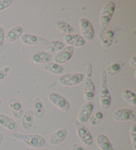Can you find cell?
Returning <instances> with one entry per match:
<instances>
[{
  "label": "cell",
  "instance_id": "cb8c5ba5",
  "mask_svg": "<svg viewBox=\"0 0 136 150\" xmlns=\"http://www.w3.org/2000/svg\"><path fill=\"white\" fill-rule=\"evenodd\" d=\"M114 32L112 30H106L105 33H104L102 37L100 38L102 46L104 48H109L111 46L112 43L114 42Z\"/></svg>",
  "mask_w": 136,
  "mask_h": 150
},
{
  "label": "cell",
  "instance_id": "d6a6232c",
  "mask_svg": "<svg viewBox=\"0 0 136 150\" xmlns=\"http://www.w3.org/2000/svg\"><path fill=\"white\" fill-rule=\"evenodd\" d=\"M130 65L133 67V68H135L136 66V54H135L132 58L130 59Z\"/></svg>",
  "mask_w": 136,
  "mask_h": 150
},
{
  "label": "cell",
  "instance_id": "5bb4252c",
  "mask_svg": "<svg viewBox=\"0 0 136 150\" xmlns=\"http://www.w3.org/2000/svg\"><path fill=\"white\" fill-rule=\"evenodd\" d=\"M63 40L64 42L69 46L80 48L84 46L86 41L82 36L77 34L66 35L64 36Z\"/></svg>",
  "mask_w": 136,
  "mask_h": 150
},
{
  "label": "cell",
  "instance_id": "5b68a950",
  "mask_svg": "<svg viewBox=\"0 0 136 150\" xmlns=\"http://www.w3.org/2000/svg\"><path fill=\"white\" fill-rule=\"evenodd\" d=\"M84 79V74L80 73H70L62 75L59 78L60 85L64 87H72L80 84Z\"/></svg>",
  "mask_w": 136,
  "mask_h": 150
},
{
  "label": "cell",
  "instance_id": "2e32d148",
  "mask_svg": "<svg viewBox=\"0 0 136 150\" xmlns=\"http://www.w3.org/2000/svg\"><path fill=\"white\" fill-rule=\"evenodd\" d=\"M23 33V28L20 25L15 26L6 33L5 39L7 42H14L21 38Z\"/></svg>",
  "mask_w": 136,
  "mask_h": 150
},
{
  "label": "cell",
  "instance_id": "3957f363",
  "mask_svg": "<svg viewBox=\"0 0 136 150\" xmlns=\"http://www.w3.org/2000/svg\"><path fill=\"white\" fill-rule=\"evenodd\" d=\"M84 87V96L87 102L92 101L95 96L96 88L92 81V65L91 63L86 64V71Z\"/></svg>",
  "mask_w": 136,
  "mask_h": 150
},
{
  "label": "cell",
  "instance_id": "9c48e42d",
  "mask_svg": "<svg viewBox=\"0 0 136 150\" xmlns=\"http://www.w3.org/2000/svg\"><path fill=\"white\" fill-rule=\"evenodd\" d=\"M112 117L117 122L134 120L136 118V112L129 108H119L114 111Z\"/></svg>",
  "mask_w": 136,
  "mask_h": 150
},
{
  "label": "cell",
  "instance_id": "4316f807",
  "mask_svg": "<svg viewBox=\"0 0 136 150\" xmlns=\"http://www.w3.org/2000/svg\"><path fill=\"white\" fill-rule=\"evenodd\" d=\"M56 27L60 31L66 35L73 34L75 30L74 28L69 23L63 21H58L56 23Z\"/></svg>",
  "mask_w": 136,
  "mask_h": 150
},
{
  "label": "cell",
  "instance_id": "f546056e",
  "mask_svg": "<svg viewBox=\"0 0 136 150\" xmlns=\"http://www.w3.org/2000/svg\"><path fill=\"white\" fill-rule=\"evenodd\" d=\"M13 3V0H0V12L8 8Z\"/></svg>",
  "mask_w": 136,
  "mask_h": 150
},
{
  "label": "cell",
  "instance_id": "d590c367",
  "mask_svg": "<svg viewBox=\"0 0 136 150\" xmlns=\"http://www.w3.org/2000/svg\"><path fill=\"white\" fill-rule=\"evenodd\" d=\"M25 150H35V149H31V148H27V149H25Z\"/></svg>",
  "mask_w": 136,
  "mask_h": 150
},
{
  "label": "cell",
  "instance_id": "8d00e7d4",
  "mask_svg": "<svg viewBox=\"0 0 136 150\" xmlns=\"http://www.w3.org/2000/svg\"><path fill=\"white\" fill-rule=\"evenodd\" d=\"M1 99H0V106H1Z\"/></svg>",
  "mask_w": 136,
  "mask_h": 150
},
{
  "label": "cell",
  "instance_id": "7402d4cb",
  "mask_svg": "<svg viewBox=\"0 0 136 150\" xmlns=\"http://www.w3.org/2000/svg\"><path fill=\"white\" fill-rule=\"evenodd\" d=\"M96 142L98 147L101 150H113V147L110 142L108 137L102 134H100L96 136Z\"/></svg>",
  "mask_w": 136,
  "mask_h": 150
},
{
  "label": "cell",
  "instance_id": "7a4b0ae2",
  "mask_svg": "<svg viewBox=\"0 0 136 150\" xmlns=\"http://www.w3.org/2000/svg\"><path fill=\"white\" fill-rule=\"evenodd\" d=\"M11 137L23 142L27 146L34 148H41L46 144V139L39 134H23L14 132L11 134Z\"/></svg>",
  "mask_w": 136,
  "mask_h": 150
},
{
  "label": "cell",
  "instance_id": "e575fe53",
  "mask_svg": "<svg viewBox=\"0 0 136 150\" xmlns=\"http://www.w3.org/2000/svg\"><path fill=\"white\" fill-rule=\"evenodd\" d=\"M4 140V134L2 132H0V146H1Z\"/></svg>",
  "mask_w": 136,
  "mask_h": 150
},
{
  "label": "cell",
  "instance_id": "603a6c76",
  "mask_svg": "<svg viewBox=\"0 0 136 150\" xmlns=\"http://www.w3.org/2000/svg\"><path fill=\"white\" fill-rule=\"evenodd\" d=\"M44 70L54 75H59L62 74L64 71V68L62 65L55 62H49L43 66Z\"/></svg>",
  "mask_w": 136,
  "mask_h": 150
},
{
  "label": "cell",
  "instance_id": "e0dca14e",
  "mask_svg": "<svg viewBox=\"0 0 136 150\" xmlns=\"http://www.w3.org/2000/svg\"><path fill=\"white\" fill-rule=\"evenodd\" d=\"M0 125L13 133L17 130V122L14 119L4 114L0 113Z\"/></svg>",
  "mask_w": 136,
  "mask_h": 150
},
{
  "label": "cell",
  "instance_id": "44dd1931",
  "mask_svg": "<svg viewBox=\"0 0 136 150\" xmlns=\"http://www.w3.org/2000/svg\"><path fill=\"white\" fill-rule=\"evenodd\" d=\"M33 113L37 119H42L44 115V107L43 103L39 98H36L33 103Z\"/></svg>",
  "mask_w": 136,
  "mask_h": 150
},
{
  "label": "cell",
  "instance_id": "8fae6325",
  "mask_svg": "<svg viewBox=\"0 0 136 150\" xmlns=\"http://www.w3.org/2000/svg\"><path fill=\"white\" fill-rule=\"evenodd\" d=\"M21 41L27 46H47L49 44V40L45 38L32 34H24L21 37Z\"/></svg>",
  "mask_w": 136,
  "mask_h": 150
},
{
  "label": "cell",
  "instance_id": "8992f818",
  "mask_svg": "<svg viewBox=\"0 0 136 150\" xmlns=\"http://www.w3.org/2000/svg\"><path fill=\"white\" fill-rule=\"evenodd\" d=\"M74 123L76 130H77V136L82 143L86 146H92L94 143L93 137L88 129L84 125L78 122L77 120H75Z\"/></svg>",
  "mask_w": 136,
  "mask_h": 150
},
{
  "label": "cell",
  "instance_id": "52a82bcc",
  "mask_svg": "<svg viewBox=\"0 0 136 150\" xmlns=\"http://www.w3.org/2000/svg\"><path fill=\"white\" fill-rule=\"evenodd\" d=\"M49 100L54 106L62 111L67 112L70 108L69 102L66 98L58 93L51 92L49 94Z\"/></svg>",
  "mask_w": 136,
  "mask_h": 150
},
{
  "label": "cell",
  "instance_id": "277c9868",
  "mask_svg": "<svg viewBox=\"0 0 136 150\" xmlns=\"http://www.w3.org/2000/svg\"><path fill=\"white\" fill-rule=\"evenodd\" d=\"M100 104L102 110H106L110 107L112 97L107 85V75L105 70H102L100 78Z\"/></svg>",
  "mask_w": 136,
  "mask_h": 150
},
{
  "label": "cell",
  "instance_id": "4fadbf2b",
  "mask_svg": "<svg viewBox=\"0 0 136 150\" xmlns=\"http://www.w3.org/2000/svg\"><path fill=\"white\" fill-rule=\"evenodd\" d=\"M9 107L10 111L14 118L16 119H20L24 114V108L19 99L16 97H13L9 100Z\"/></svg>",
  "mask_w": 136,
  "mask_h": 150
},
{
  "label": "cell",
  "instance_id": "d6986e66",
  "mask_svg": "<svg viewBox=\"0 0 136 150\" xmlns=\"http://www.w3.org/2000/svg\"><path fill=\"white\" fill-rule=\"evenodd\" d=\"M124 63L121 60H116L111 63L107 67L106 69V75L110 76H114L118 74L120 71L124 68Z\"/></svg>",
  "mask_w": 136,
  "mask_h": 150
},
{
  "label": "cell",
  "instance_id": "83f0119b",
  "mask_svg": "<svg viewBox=\"0 0 136 150\" xmlns=\"http://www.w3.org/2000/svg\"><path fill=\"white\" fill-rule=\"evenodd\" d=\"M122 97L128 104L135 107L136 106V95L133 91L129 89H124L122 91Z\"/></svg>",
  "mask_w": 136,
  "mask_h": 150
},
{
  "label": "cell",
  "instance_id": "d4e9b609",
  "mask_svg": "<svg viewBox=\"0 0 136 150\" xmlns=\"http://www.w3.org/2000/svg\"><path fill=\"white\" fill-rule=\"evenodd\" d=\"M65 47V44L60 40H54L51 42H49L47 45L46 46L45 50L48 53H54L58 52L62 49Z\"/></svg>",
  "mask_w": 136,
  "mask_h": 150
},
{
  "label": "cell",
  "instance_id": "7c38bea8",
  "mask_svg": "<svg viewBox=\"0 0 136 150\" xmlns=\"http://www.w3.org/2000/svg\"><path fill=\"white\" fill-rule=\"evenodd\" d=\"M74 48L72 46H67L57 53L54 58V62L59 64H62L69 62L72 58L74 54Z\"/></svg>",
  "mask_w": 136,
  "mask_h": 150
},
{
  "label": "cell",
  "instance_id": "4dcf8cb0",
  "mask_svg": "<svg viewBox=\"0 0 136 150\" xmlns=\"http://www.w3.org/2000/svg\"><path fill=\"white\" fill-rule=\"evenodd\" d=\"M9 71L10 67L9 66H6L4 68L0 69V83L7 76V75L9 73Z\"/></svg>",
  "mask_w": 136,
  "mask_h": 150
},
{
  "label": "cell",
  "instance_id": "6da1fadb",
  "mask_svg": "<svg viewBox=\"0 0 136 150\" xmlns=\"http://www.w3.org/2000/svg\"><path fill=\"white\" fill-rule=\"evenodd\" d=\"M115 9H116V4L113 1H109L105 4L102 10L100 17V28L98 36L100 40L107 30V28L108 27L115 12Z\"/></svg>",
  "mask_w": 136,
  "mask_h": 150
},
{
  "label": "cell",
  "instance_id": "ffe728a7",
  "mask_svg": "<svg viewBox=\"0 0 136 150\" xmlns=\"http://www.w3.org/2000/svg\"><path fill=\"white\" fill-rule=\"evenodd\" d=\"M33 113L32 110H27L21 118V125L25 130H30L33 125Z\"/></svg>",
  "mask_w": 136,
  "mask_h": 150
},
{
  "label": "cell",
  "instance_id": "ba28073f",
  "mask_svg": "<svg viewBox=\"0 0 136 150\" xmlns=\"http://www.w3.org/2000/svg\"><path fill=\"white\" fill-rule=\"evenodd\" d=\"M80 28L82 37L86 41L91 42L94 37V29L92 25L86 18H81L79 21Z\"/></svg>",
  "mask_w": 136,
  "mask_h": 150
},
{
  "label": "cell",
  "instance_id": "836d02e7",
  "mask_svg": "<svg viewBox=\"0 0 136 150\" xmlns=\"http://www.w3.org/2000/svg\"><path fill=\"white\" fill-rule=\"evenodd\" d=\"M71 150H86L82 146H81L79 144H74L72 146Z\"/></svg>",
  "mask_w": 136,
  "mask_h": 150
},
{
  "label": "cell",
  "instance_id": "ac0fdd59",
  "mask_svg": "<svg viewBox=\"0 0 136 150\" xmlns=\"http://www.w3.org/2000/svg\"><path fill=\"white\" fill-rule=\"evenodd\" d=\"M67 136V130L66 128H60L51 134L49 138V144L51 145H58L62 143Z\"/></svg>",
  "mask_w": 136,
  "mask_h": 150
},
{
  "label": "cell",
  "instance_id": "30bf717a",
  "mask_svg": "<svg viewBox=\"0 0 136 150\" xmlns=\"http://www.w3.org/2000/svg\"><path fill=\"white\" fill-rule=\"evenodd\" d=\"M95 107V103L92 101L85 103L81 108L78 115L77 121L82 125H84L88 121Z\"/></svg>",
  "mask_w": 136,
  "mask_h": 150
},
{
  "label": "cell",
  "instance_id": "9a60e30c",
  "mask_svg": "<svg viewBox=\"0 0 136 150\" xmlns=\"http://www.w3.org/2000/svg\"><path fill=\"white\" fill-rule=\"evenodd\" d=\"M52 56L46 51L39 50L34 52L31 56V61L35 64H44L51 62Z\"/></svg>",
  "mask_w": 136,
  "mask_h": 150
},
{
  "label": "cell",
  "instance_id": "f1b7e54d",
  "mask_svg": "<svg viewBox=\"0 0 136 150\" xmlns=\"http://www.w3.org/2000/svg\"><path fill=\"white\" fill-rule=\"evenodd\" d=\"M130 136L133 148L134 150L136 149V125L133 124L130 127Z\"/></svg>",
  "mask_w": 136,
  "mask_h": 150
},
{
  "label": "cell",
  "instance_id": "484cf974",
  "mask_svg": "<svg viewBox=\"0 0 136 150\" xmlns=\"http://www.w3.org/2000/svg\"><path fill=\"white\" fill-rule=\"evenodd\" d=\"M106 116V112L103 110H98L96 111L95 113L92 116H91L90 118H89L90 125L92 126L98 125L99 123H100L104 120Z\"/></svg>",
  "mask_w": 136,
  "mask_h": 150
},
{
  "label": "cell",
  "instance_id": "1f68e13d",
  "mask_svg": "<svg viewBox=\"0 0 136 150\" xmlns=\"http://www.w3.org/2000/svg\"><path fill=\"white\" fill-rule=\"evenodd\" d=\"M5 35H6V33H5L4 28L0 26V48H1L4 45V42L5 40Z\"/></svg>",
  "mask_w": 136,
  "mask_h": 150
}]
</instances>
